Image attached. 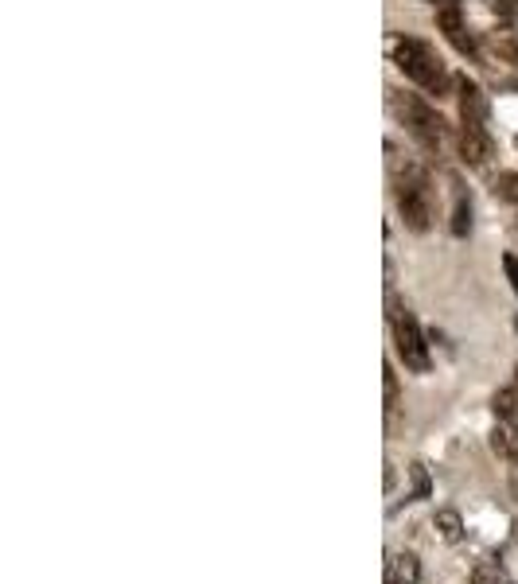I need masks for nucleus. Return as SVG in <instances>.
<instances>
[{
	"mask_svg": "<svg viewBox=\"0 0 518 584\" xmlns=\"http://www.w3.org/2000/svg\"><path fill=\"white\" fill-rule=\"evenodd\" d=\"M394 63L398 71L406 74L409 82H417L425 94H437V98H448V90L456 86L444 63L437 59V51L425 43V39H413V36H398L394 39Z\"/></svg>",
	"mask_w": 518,
	"mask_h": 584,
	"instance_id": "obj_1",
	"label": "nucleus"
},
{
	"mask_svg": "<svg viewBox=\"0 0 518 584\" xmlns=\"http://www.w3.org/2000/svg\"><path fill=\"white\" fill-rule=\"evenodd\" d=\"M394 199H398V215L413 234H425L433 226V187H429V172L421 164L398 168Z\"/></svg>",
	"mask_w": 518,
	"mask_h": 584,
	"instance_id": "obj_2",
	"label": "nucleus"
},
{
	"mask_svg": "<svg viewBox=\"0 0 518 584\" xmlns=\"http://www.w3.org/2000/svg\"><path fill=\"white\" fill-rule=\"evenodd\" d=\"M394 110H398L402 125L409 129V137H413L421 148L437 152V148L444 145V137H448V121H444L441 113L433 110L425 98H417V94H394Z\"/></svg>",
	"mask_w": 518,
	"mask_h": 584,
	"instance_id": "obj_3",
	"label": "nucleus"
},
{
	"mask_svg": "<svg viewBox=\"0 0 518 584\" xmlns=\"http://www.w3.org/2000/svg\"><path fill=\"white\" fill-rule=\"evenodd\" d=\"M390 328H394V347L402 355V363L417 374H425L433 359H429V343H425V331L417 324V316L409 312L406 304H390Z\"/></svg>",
	"mask_w": 518,
	"mask_h": 584,
	"instance_id": "obj_4",
	"label": "nucleus"
},
{
	"mask_svg": "<svg viewBox=\"0 0 518 584\" xmlns=\"http://www.w3.org/2000/svg\"><path fill=\"white\" fill-rule=\"evenodd\" d=\"M437 28L444 32V39L460 51V55H468V59H480V43L468 36V28H464V16H460V0H437Z\"/></svg>",
	"mask_w": 518,
	"mask_h": 584,
	"instance_id": "obj_5",
	"label": "nucleus"
},
{
	"mask_svg": "<svg viewBox=\"0 0 518 584\" xmlns=\"http://www.w3.org/2000/svg\"><path fill=\"white\" fill-rule=\"evenodd\" d=\"M456 102H460V121H464V125L487 129V98H483V90L468 78V74L456 78Z\"/></svg>",
	"mask_w": 518,
	"mask_h": 584,
	"instance_id": "obj_6",
	"label": "nucleus"
},
{
	"mask_svg": "<svg viewBox=\"0 0 518 584\" xmlns=\"http://www.w3.org/2000/svg\"><path fill=\"white\" fill-rule=\"evenodd\" d=\"M456 148H460V160L468 164V168H483L487 160H491V137H487V129H476V125H460V133H456Z\"/></svg>",
	"mask_w": 518,
	"mask_h": 584,
	"instance_id": "obj_7",
	"label": "nucleus"
},
{
	"mask_svg": "<svg viewBox=\"0 0 518 584\" xmlns=\"http://www.w3.org/2000/svg\"><path fill=\"white\" fill-rule=\"evenodd\" d=\"M421 581V561L417 553H394L386 561V584H417Z\"/></svg>",
	"mask_w": 518,
	"mask_h": 584,
	"instance_id": "obj_8",
	"label": "nucleus"
},
{
	"mask_svg": "<svg viewBox=\"0 0 518 584\" xmlns=\"http://www.w3.org/2000/svg\"><path fill=\"white\" fill-rule=\"evenodd\" d=\"M491 448L503 456V460H518V429L511 421H499L491 429Z\"/></svg>",
	"mask_w": 518,
	"mask_h": 584,
	"instance_id": "obj_9",
	"label": "nucleus"
},
{
	"mask_svg": "<svg viewBox=\"0 0 518 584\" xmlns=\"http://www.w3.org/2000/svg\"><path fill=\"white\" fill-rule=\"evenodd\" d=\"M433 530L441 534L448 546H456V542L464 538V518H460L456 511H437L433 514Z\"/></svg>",
	"mask_w": 518,
	"mask_h": 584,
	"instance_id": "obj_10",
	"label": "nucleus"
},
{
	"mask_svg": "<svg viewBox=\"0 0 518 584\" xmlns=\"http://www.w3.org/2000/svg\"><path fill=\"white\" fill-rule=\"evenodd\" d=\"M472 230V199L468 195H456V207H452V234L456 238H468Z\"/></svg>",
	"mask_w": 518,
	"mask_h": 584,
	"instance_id": "obj_11",
	"label": "nucleus"
},
{
	"mask_svg": "<svg viewBox=\"0 0 518 584\" xmlns=\"http://www.w3.org/2000/svg\"><path fill=\"white\" fill-rule=\"evenodd\" d=\"M409 479H413L409 503H421V499L433 495V479H429V468H425V464H409Z\"/></svg>",
	"mask_w": 518,
	"mask_h": 584,
	"instance_id": "obj_12",
	"label": "nucleus"
},
{
	"mask_svg": "<svg viewBox=\"0 0 518 584\" xmlns=\"http://www.w3.org/2000/svg\"><path fill=\"white\" fill-rule=\"evenodd\" d=\"M472 584H507V573H503L499 561H480L472 569Z\"/></svg>",
	"mask_w": 518,
	"mask_h": 584,
	"instance_id": "obj_13",
	"label": "nucleus"
},
{
	"mask_svg": "<svg viewBox=\"0 0 518 584\" xmlns=\"http://www.w3.org/2000/svg\"><path fill=\"white\" fill-rule=\"evenodd\" d=\"M382 386H386V417H394V409H398V374H394L390 363L382 366Z\"/></svg>",
	"mask_w": 518,
	"mask_h": 584,
	"instance_id": "obj_14",
	"label": "nucleus"
},
{
	"mask_svg": "<svg viewBox=\"0 0 518 584\" xmlns=\"http://www.w3.org/2000/svg\"><path fill=\"white\" fill-rule=\"evenodd\" d=\"M503 203H518V172H503L499 180H495V187H491Z\"/></svg>",
	"mask_w": 518,
	"mask_h": 584,
	"instance_id": "obj_15",
	"label": "nucleus"
},
{
	"mask_svg": "<svg viewBox=\"0 0 518 584\" xmlns=\"http://www.w3.org/2000/svg\"><path fill=\"white\" fill-rule=\"evenodd\" d=\"M491 409H495V417H499V421H511V413L518 409V394L515 390H499V394H495V402H491Z\"/></svg>",
	"mask_w": 518,
	"mask_h": 584,
	"instance_id": "obj_16",
	"label": "nucleus"
},
{
	"mask_svg": "<svg viewBox=\"0 0 518 584\" xmlns=\"http://www.w3.org/2000/svg\"><path fill=\"white\" fill-rule=\"evenodd\" d=\"M491 8L499 16H507V20H518V0H491Z\"/></svg>",
	"mask_w": 518,
	"mask_h": 584,
	"instance_id": "obj_17",
	"label": "nucleus"
},
{
	"mask_svg": "<svg viewBox=\"0 0 518 584\" xmlns=\"http://www.w3.org/2000/svg\"><path fill=\"white\" fill-rule=\"evenodd\" d=\"M503 269H507V277H511V289L518 292V257L515 254L503 257Z\"/></svg>",
	"mask_w": 518,
	"mask_h": 584,
	"instance_id": "obj_18",
	"label": "nucleus"
},
{
	"mask_svg": "<svg viewBox=\"0 0 518 584\" xmlns=\"http://www.w3.org/2000/svg\"><path fill=\"white\" fill-rule=\"evenodd\" d=\"M429 4H437V0H429Z\"/></svg>",
	"mask_w": 518,
	"mask_h": 584,
	"instance_id": "obj_19",
	"label": "nucleus"
}]
</instances>
